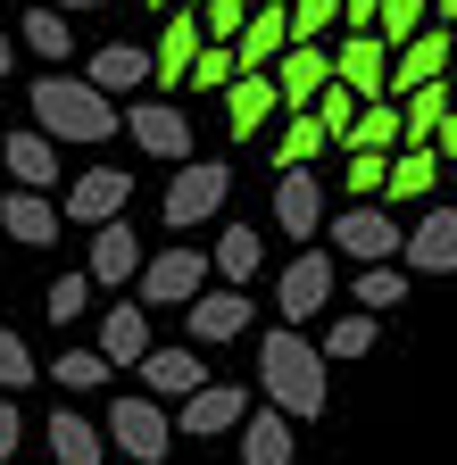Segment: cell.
Instances as JSON below:
<instances>
[{"instance_id":"1f68e13d","label":"cell","mask_w":457,"mask_h":465,"mask_svg":"<svg viewBox=\"0 0 457 465\" xmlns=\"http://www.w3.org/2000/svg\"><path fill=\"white\" fill-rule=\"evenodd\" d=\"M358 108H366V100H358L350 84H341V75H333V84H324V92L308 100V116H316V125H324L333 142H350V125H358Z\"/></svg>"},{"instance_id":"603a6c76","label":"cell","mask_w":457,"mask_h":465,"mask_svg":"<svg viewBox=\"0 0 457 465\" xmlns=\"http://www.w3.org/2000/svg\"><path fill=\"white\" fill-rule=\"evenodd\" d=\"M59 200H50V192H9V200H0V232H9V242H25V250H50V242H59Z\"/></svg>"},{"instance_id":"3957f363","label":"cell","mask_w":457,"mask_h":465,"mask_svg":"<svg viewBox=\"0 0 457 465\" xmlns=\"http://www.w3.org/2000/svg\"><path fill=\"white\" fill-rule=\"evenodd\" d=\"M224 200H233V166H216V158H184L175 174H166L158 216H166V232H192V224H208Z\"/></svg>"},{"instance_id":"836d02e7","label":"cell","mask_w":457,"mask_h":465,"mask_svg":"<svg viewBox=\"0 0 457 465\" xmlns=\"http://www.w3.org/2000/svg\"><path fill=\"white\" fill-rule=\"evenodd\" d=\"M374 341H382V324H374V308H366V316H333L316 349H324V358H366Z\"/></svg>"},{"instance_id":"7402d4cb","label":"cell","mask_w":457,"mask_h":465,"mask_svg":"<svg viewBox=\"0 0 457 465\" xmlns=\"http://www.w3.org/2000/svg\"><path fill=\"white\" fill-rule=\"evenodd\" d=\"M242 465H300V424L283 407H250L242 416Z\"/></svg>"},{"instance_id":"11a10c76","label":"cell","mask_w":457,"mask_h":465,"mask_svg":"<svg viewBox=\"0 0 457 465\" xmlns=\"http://www.w3.org/2000/svg\"><path fill=\"white\" fill-rule=\"evenodd\" d=\"M9 465H17V457H9Z\"/></svg>"},{"instance_id":"cb8c5ba5","label":"cell","mask_w":457,"mask_h":465,"mask_svg":"<svg viewBox=\"0 0 457 465\" xmlns=\"http://www.w3.org/2000/svg\"><path fill=\"white\" fill-rule=\"evenodd\" d=\"M0 166H9L25 192H50L59 183V142H50L42 125H17V134H0Z\"/></svg>"},{"instance_id":"9c48e42d","label":"cell","mask_w":457,"mask_h":465,"mask_svg":"<svg viewBox=\"0 0 457 465\" xmlns=\"http://www.w3.org/2000/svg\"><path fill=\"white\" fill-rule=\"evenodd\" d=\"M142 232L125 224V216H108V224H92V250H84V274H92V291H125L134 274H142Z\"/></svg>"},{"instance_id":"f35d334b","label":"cell","mask_w":457,"mask_h":465,"mask_svg":"<svg viewBox=\"0 0 457 465\" xmlns=\"http://www.w3.org/2000/svg\"><path fill=\"white\" fill-rule=\"evenodd\" d=\"M424 25H432L424 0H374V34H382V42H408V34H424Z\"/></svg>"},{"instance_id":"f1b7e54d","label":"cell","mask_w":457,"mask_h":465,"mask_svg":"<svg viewBox=\"0 0 457 465\" xmlns=\"http://www.w3.org/2000/svg\"><path fill=\"white\" fill-rule=\"evenodd\" d=\"M17 42H34V58H42V67H67V58L84 50V42L67 34V9H50V0L25 17V34H17Z\"/></svg>"},{"instance_id":"2e32d148","label":"cell","mask_w":457,"mask_h":465,"mask_svg":"<svg viewBox=\"0 0 457 465\" xmlns=\"http://www.w3.org/2000/svg\"><path fill=\"white\" fill-rule=\"evenodd\" d=\"M274 92H283V108H308L324 84H333V50L324 42H283V58H274Z\"/></svg>"},{"instance_id":"52a82bcc","label":"cell","mask_w":457,"mask_h":465,"mask_svg":"<svg viewBox=\"0 0 457 465\" xmlns=\"http://www.w3.org/2000/svg\"><path fill=\"white\" fill-rule=\"evenodd\" d=\"M242 416H250V391L208 374L192 399H175V440H216V432H242Z\"/></svg>"},{"instance_id":"ee69618b","label":"cell","mask_w":457,"mask_h":465,"mask_svg":"<svg viewBox=\"0 0 457 465\" xmlns=\"http://www.w3.org/2000/svg\"><path fill=\"white\" fill-rule=\"evenodd\" d=\"M17 440H25V416H17V407H9V399H0V465H9V457H17Z\"/></svg>"},{"instance_id":"8d00e7d4","label":"cell","mask_w":457,"mask_h":465,"mask_svg":"<svg viewBox=\"0 0 457 465\" xmlns=\"http://www.w3.org/2000/svg\"><path fill=\"white\" fill-rule=\"evenodd\" d=\"M408 300V266L382 258V266H358V308H399Z\"/></svg>"},{"instance_id":"5bb4252c","label":"cell","mask_w":457,"mask_h":465,"mask_svg":"<svg viewBox=\"0 0 457 465\" xmlns=\"http://www.w3.org/2000/svg\"><path fill=\"white\" fill-rule=\"evenodd\" d=\"M333 75L350 84L358 100H382V84H391V42L374 25H350V42H333Z\"/></svg>"},{"instance_id":"d590c367","label":"cell","mask_w":457,"mask_h":465,"mask_svg":"<svg viewBox=\"0 0 457 465\" xmlns=\"http://www.w3.org/2000/svg\"><path fill=\"white\" fill-rule=\"evenodd\" d=\"M108 374H117V366H108V358H100V349H67V358H59V366H50V382H59L67 399H84V391H100Z\"/></svg>"},{"instance_id":"f5cc1de1","label":"cell","mask_w":457,"mask_h":465,"mask_svg":"<svg viewBox=\"0 0 457 465\" xmlns=\"http://www.w3.org/2000/svg\"><path fill=\"white\" fill-rule=\"evenodd\" d=\"M449 183H457V158H449Z\"/></svg>"},{"instance_id":"83f0119b","label":"cell","mask_w":457,"mask_h":465,"mask_svg":"<svg viewBox=\"0 0 457 465\" xmlns=\"http://www.w3.org/2000/svg\"><path fill=\"white\" fill-rule=\"evenodd\" d=\"M258 266H266V242H258L250 224H224L216 242H208V274H224V282H250Z\"/></svg>"},{"instance_id":"681fc988","label":"cell","mask_w":457,"mask_h":465,"mask_svg":"<svg viewBox=\"0 0 457 465\" xmlns=\"http://www.w3.org/2000/svg\"><path fill=\"white\" fill-rule=\"evenodd\" d=\"M50 9H100V0H50Z\"/></svg>"},{"instance_id":"30bf717a","label":"cell","mask_w":457,"mask_h":465,"mask_svg":"<svg viewBox=\"0 0 457 465\" xmlns=\"http://www.w3.org/2000/svg\"><path fill=\"white\" fill-rule=\"evenodd\" d=\"M274 308H283V324L324 316V308H333V258H324V250H300L292 266L274 274Z\"/></svg>"},{"instance_id":"60d3db41","label":"cell","mask_w":457,"mask_h":465,"mask_svg":"<svg viewBox=\"0 0 457 465\" xmlns=\"http://www.w3.org/2000/svg\"><path fill=\"white\" fill-rule=\"evenodd\" d=\"M341 34V0H292V42H324Z\"/></svg>"},{"instance_id":"ab89813d","label":"cell","mask_w":457,"mask_h":465,"mask_svg":"<svg viewBox=\"0 0 457 465\" xmlns=\"http://www.w3.org/2000/svg\"><path fill=\"white\" fill-rule=\"evenodd\" d=\"M341 183H350L358 200H374L391 183V150H350V166H341Z\"/></svg>"},{"instance_id":"ac0fdd59","label":"cell","mask_w":457,"mask_h":465,"mask_svg":"<svg viewBox=\"0 0 457 465\" xmlns=\"http://www.w3.org/2000/svg\"><path fill=\"white\" fill-rule=\"evenodd\" d=\"M84 84H100L108 100L150 92V50H142V42H100V50L84 58Z\"/></svg>"},{"instance_id":"f6af8a7d","label":"cell","mask_w":457,"mask_h":465,"mask_svg":"<svg viewBox=\"0 0 457 465\" xmlns=\"http://www.w3.org/2000/svg\"><path fill=\"white\" fill-rule=\"evenodd\" d=\"M432 150H441V158H457V100L441 108V125H432Z\"/></svg>"},{"instance_id":"816d5d0a","label":"cell","mask_w":457,"mask_h":465,"mask_svg":"<svg viewBox=\"0 0 457 465\" xmlns=\"http://www.w3.org/2000/svg\"><path fill=\"white\" fill-rule=\"evenodd\" d=\"M150 9H175V0H150Z\"/></svg>"},{"instance_id":"d4e9b609","label":"cell","mask_w":457,"mask_h":465,"mask_svg":"<svg viewBox=\"0 0 457 465\" xmlns=\"http://www.w3.org/2000/svg\"><path fill=\"white\" fill-rule=\"evenodd\" d=\"M441 183H449V158H441L432 142H408V150H391V183H382V200L408 208V200H432Z\"/></svg>"},{"instance_id":"484cf974","label":"cell","mask_w":457,"mask_h":465,"mask_svg":"<svg viewBox=\"0 0 457 465\" xmlns=\"http://www.w3.org/2000/svg\"><path fill=\"white\" fill-rule=\"evenodd\" d=\"M192 50H200V17L184 9V17H166V42L150 50V92H184V75H192Z\"/></svg>"},{"instance_id":"7dc6e473","label":"cell","mask_w":457,"mask_h":465,"mask_svg":"<svg viewBox=\"0 0 457 465\" xmlns=\"http://www.w3.org/2000/svg\"><path fill=\"white\" fill-rule=\"evenodd\" d=\"M9 67H17V42H9V34H0V75H9Z\"/></svg>"},{"instance_id":"c3c4849f","label":"cell","mask_w":457,"mask_h":465,"mask_svg":"<svg viewBox=\"0 0 457 465\" xmlns=\"http://www.w3.org/2000/svg\"><path fill=\"white\" fill-rule=\"evenodd\" d=\"M432 17H441V25H457V0H432Z\"/></svg>"},{"instance_id":"6da1fadb","label":"cell","mask_w":457,"mask_h":465,"mask_svg":"<svg viewBox=\"0 0 457 465\" xmlns=\"http://www.w3.org/2000/svg\"><path fill=\"white\" fill-rule=\"evenodd\" d=\"M333 358L300 332V324H274L258 332V382H266V407H283L292 424H316L324 407H333Z\"/></svg>"},{"instance_id":"7c38bea8","label":"cell","mask_w":457,"mask_h":465,"mask_svg":"<svg viewBox=\"0 0 457 465\" xmlns=\"http://www.w3.org/2000/svg\"><path fill=\"white\" fill-rule=\"evenodd\" d=\"M125 200H134V174L125 166H84L75 183H67V200H59V216L67 224H108V216H125Z\"/></svg>"},{"instance_id":"d6986e66","label":"cell","mask_w":457,"mask_h":465,"mask_svg":"<svg viewBox=\"0 0 457 465\" xmlns=\"http://www.w3.org/2000/svg\"><path fill=\"white\" fill-rule=\"evenodd\" d=\"M134 374H142V391H150V399H166V407H175V399H192V391L208 382L200 349H158V341L142 349V366H134Z\"/></svg>"},{"instance_id":"44dd1931","label":"cell","mask_w":457,"mask_h":465,"mask_svg":"<svg viewBox=\"0 0 457 465\" xmlns=\"http://www.w3.org/2000/svg\"><path fill=\"white\" fill-rule=\"evenodd\" d=\"M224 100V125H233V142H250V134H266V116L283 108V92H274V75H258V67H242L233 84L216 92Z\"/></svg>"},{"instance_id":"4dcf8cb0","label":"cell","mask_w":457,"mask_h":465,"mask_svg":"<svg viewBox=\"0 0 457 465\" xmlns=\"http://www.w3.org/2000/svg\"><path fill=\"white\" fill-rule=\"evenodd\" d=\"M50 465H100V432L75 416V407H59V416H50Z\"/></svg>"},{"instance_id":"8992f818","label":"cell","mask_w":457,"mask_h":465,"mask_svg":"<svg viewBox=\"0 0 457 465\" xmlns=\"http://www.w3.org/2000/svg\"><path fill=\"white\" fill-rule=\"evenodd\" d=\"M125 134H134L150 158H166V166L192 158V116L175 108V92H134V100H125Z\"/></svg>"},{"instance_id":"8fae6325","label":"cell","mask_w":457,"mask_h":465,"mask_svg":"<svg viewBox=\"0 0 457 465\" xmlns=\"http://www.w3.org/2000/svg\"><path fill=\"white\" fill-rule=\"evenodd\" d=\"M324 232H333V250H341V258H358V266H382V258H399V224H391V216H382L374 200L341 208V216H333Z\"/></svg>"},{"instance_id":"f546056e","label":"cell","mask_w":457,"mask_h":465,"mask_svg":"<svg viewBox=\"0 0 457 465\" xmlns=\"http://www.w3.org/2000/svg\"><path fill=\"white\" fill-rule=\"evenodd\" d=\"M399 142H408V116H399V100H391V92L366 100L358 125H350V150H399Z\"/></svg>"},{"instance_id":"d6a6232c","label":"cell","mask_w":457,"mask_h":465,"mask_svg":"<svg viewBox=\"0 0 457 465\" xmlns=\"http://www.w3.org/2000/svg\"><path fill=\"white\" fill-rule=\"evenodd\" d=\"M233 75H242L233 42H200V50H192V75H184V92H224Z\"/></svg>"},{"instance_id":"ffe728a7","label":"cell","mask_w":457,"mask_h":465,"mask_svg":"<svg viewBox=\"0 0 457 465\" xmlns=\"http://www.w3.org/2000/svg\"><path fill=\"white\" fill-rule=\"evenodd\" d=\"M283 42H292V9H283V0H250V17H242V34H233V58L266 75L274 58H283Z\"/></svg>"},{"instance_id":"277c9868","label":"cell","mask_w":457,"mask_h":465,"mask_svg":"<svg viewBox=\"0 0 457 465\" xmlns=\"http://www.w3.org/2000/svg\"><path fill=\"white\" fill-rule=\"evenodd\" d=\"M108 440H117L134 465H166V449H175V416H166V399H150V391L108 399Z\"/></svg>"},{"instance_id":"db71d44e","label":"cell","mask_w":457,"mask_h":465,"mask_svg":"<svg viewBox=\"0 0 457 465\" xmlns=\"http://www.w3.org/2000/svg\"><path fill=\"white\" fill-rule=\"evenodd\" d=\"M192 9H200V0H192Z\"/></svg>"},{"instance_id":"bcb514c9","label":"cell","mask_w":457,"mask_h":465,"mask_svg":"<svg viewBox=\"0 0 457 465\" xmlns=\"http://www.w3.org/2000/svg\"><path fill=\"white\" fill-rule=\"evenodd\" d=\"M341 25H374V0H341Z\"/></svg>"},{"instance_id":"74e56055","label":"cell","mask_w":457,"mask_h":465,"mask_svg":"<svg viewBox=\"0 0 457 465\" xmlns=\"http://www.w3.org/2000/svg\"><path fill=\"white\" fill-rule=\"evenodd\" d=\"M92 300H100L92 274H59V282H50V300H42V316L50 324H75V316H92Z\"/></svg>"},{"instance_id":"b9f144b4","label":"cell","mask_w":457,"mask_h":465,"mask_svg":"<svg viewBox=\"0 0 457 465\" xmlns=\"http://www.w3.org/2000/svg\"><path fill=\"white\" fill-rule=\"evenodd\" d=\"M192 17H200V42H233L242 17H250V0H200Z\"/></svg>"},{"instance_id":"e0dca14e","label":"cell","mask_w":457,"mask_h":465,"mask_svg":"<svg viewBox=\"0 0 457 465\" xmlns=\"http://www.w3.org/2000/svg\"><path fill=\"white\" fill-rule=\"evenodd\" d=\"M184 316H192V341H242V332L258 324V308H250V291H242V282H216V291H200V300H192Z\"/></svg>"},{"instance_id":"9a60e30c","label":"cell","mask_w":457,"mask_h":465,"mask_svg":"<svg viewBox=\"0 0 457 465\" xmlns=\"http://www.w3.org/2000/svg\"><path fill=\"white\" fill-rule=\"evenodd\" d=\"M274 224L292 232V242H316L324 232V192L308 166H274Z\"/></svg>"},{"instance_id":"e575fe53","label":"cell","mask_w":457,"mask_h":465,"mask_svg":"<svg viewBox=\"0 0 457 465\" xmlns=\"http://www.w3.org/2000/svg\"><path fill=\"white\" fill-rule=\"evenodd\" d=\"M324 142H333V134L316 125V116H308V108H292V125L274 134V166H308V158H316Z\"/></svg>"},{"instance_id":"ba28073f","label":"cell","mask_w":457,"mask_h":465,"mask_svg":"<svg viewBox=\"0 0 457 465\" xmlns=\"http://www.w3.org/2000/svg\"><path fill=\"white\" fill-rule=\"evenodd\" d=\"M449 50H457V25H441V17L424 34H408V42H391V84L382 92L399 100V92H416V84H441L449 75Z\"/></svg>"},{"instance_id":"4fadbf2b","label":"cell","mask_w":457,"mask_h":465,"mask_svg":"<svg viewBox=\"0 0 457 465\" xmlns=\"http://www.w3.org/2000/svg\"><path fill=\"white\" fill-rule=\"evenodd\" d=\"M399 266L408 274H457V208H424L399 232Z\"/></svg>"},{"instance_id":"7bdbcfd3","label":"cell","mask_w":457,"mask_h":465,"mask_svg":"<svg viewBox=\"0 0 457 465\" xmlns=\"http://www.w3.org/2000/svg\"><path fill=\"white\" fill-rule=\"evenodd\" d=\"M25 382H34V349L0 324V391H25Z\"/></svg>"},{"instance_id":"7a4b0ae2","label":"cell","mask_w":457,"mask_h":465,"mask_svg":"<svg viewBox=\"0 0 457 465\" xmlns=\"http://www.w3.org/2000/svg\"><path fill=\"white\" fill-rule=\"evenodd\" d=\"M34 125H42L50 142L100 150L108 134H125V108L108 100L100 84H84V75H42V84H34Z\"/></svg>"},{"instance_id":"4316f807","label":"cell","mask_w":457,"mask_h":465,"mask_svg":"<svg viewBox=\"0 0 457 465\" xmlns=\"http://www.w3.org/2000/svg\"><path fill=\"white\" fill-rule=\"evenodd\" d=\"M142 349H150V308H142V300L100 316V358H108V366H142Z\"/></svg>"},{"instance_id":"f907efd6","label":"cell","mask_w":457,"mask_h":465,"mask_svg":"<svg viewBox=\"0 0 457 465\" xmlns=\"http://www.w3.org/2000/svg\"><path fill=\"white\" fill-rule=\"evenodd\" d=\"M449 92H457V50H449Z\"/></svg>"},{"instance_id":"5b68a950","label":"cell","mask_w":457,"mask_h":465,"mask_svg":"<svg viewBox=\"0 0 457 465\" xmlns=\"http://www.w3.org/2000/svg\"><path fill=\"white\" fill-rule=\"evenodd\" d=\"M134 291H142V308H192L200 291H208V250H150L142 258V274H134Z\"/></svg>"}]
</instances>
